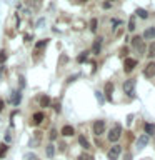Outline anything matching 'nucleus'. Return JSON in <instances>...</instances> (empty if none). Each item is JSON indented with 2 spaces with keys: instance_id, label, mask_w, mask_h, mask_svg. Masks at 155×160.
Wrapping results in <instances>:
<instances>
[{
  "instance_id": "1",
  "label": "nucleus",
  "mask_w": 155,
  "mask_h": 160,
  "mask_svg": "<svg viewBox=\"0 0 155 160\" xmlns=\"http://www.w3.org/2000/svg\"><path fill=\"white\" fill-rule=\"evenodd\" d=\"M120 135H122V125L120 123H115L112 128H110V132H108V135H107V138L110 140V142H117V140L120 138Z\"/></svg>"
},
{
  "instance_id": "2",
  "label": "nucleus",
  "mask_w": 155,
  "mask_h": 160,
  "mask_svg": "<svg viewBox=\"0 0 155 160\" xmlns=\"http://www.w3.org/2000/svg\"><path fill=\"white\" fill-rule=\"evenodd\" d=\"M123 92L128 97H135V80L133 78H128L123 82Z\"/></svg>"
},
{
  "instance_id": "3",
  "label": "nucleus",
  "mask_w": 155,
  "mask_h": 160,
  "mask_svg": "<svg viewBox=\"0 0 155 160\" xmlns=\"http://www.w3.org/2000/svg\"><path fill=\"white\" fill-rule=\"evenodd\" d=\"M120 153H122V147H120V145H113V147H110V150L107 152V157H108V160H118Z\"/></svg>"
},
{
  "instance_id": "4",
  "label": "nucleus",
  "mask_w": 155,
  "mask_h": 160,
  "mask_svg": "<svg viewBox=\"0 0 155 160\" xmlns=\"http://www.w3.org/2000/svg\"><path fill=\"white\" fill-rule=\"evenodd\" d=\"M105 132V120H95L93 122V133L100 137Z\"/></svg>"
},
{
  "instance_id": "5",
  "label": "nucleus",
  "mask_w": 155,
  "mask_h": 160,
  "mask_svg": "<svg viewBox=\"0 0 155 160\" xmlns=\"http://www.w3.org/2000/svg\"><path fill=\"white\" fill-rule=\"evenodd\" d=\"M137 63H138L137 58H125V62H123V70H125L127 73H130L135 67H137Z\"/></svg>"
},
{
  "instance_id": "6",
  "label": "nucleus",
  "mask_w": 155,
  "mask_h": 160,
  "mask_svg": "<svg viewBox=\"0 0 155 160\" xmlns=\"http://www.w3.org/2000/svg\"><path fill=\"white\" fill-rule=\"evenodd\" d=\"M143 77H147V78L155 77V62H150V63L145 65V68H143Z\"/></svg>"
},
{
  "instance_id": "7",
  "label": "nucleus",
  "mask_w": 155,
  "mask_h": 160,
  "mask_svg": "<svg viewBox=\"0 0 155 160\" xmlns=\"http://www.w3.org/2000/svg\"><path fill=\"white\" fill-rule=\"evenodd\" d=\"M10 102H12V105H15V107H17V105L22 102V92H20V90H13V92H12V97H10Z\"/></svg>"
},
{
  "instance_id": "8",
  "label": "nucleus",
  "mask_w": 155,
  "mask_h": 160,
  "mask_svg": "<svg viewBox=\"0 0 155 160\" xmlns=\"http://www.w3.org/2000/svg\"><path fill=\"white\" fill-rule=\"evenodd\" d=\"M45 120V113L43 112H37L32 115V125H40Z\"/></svg>"
},
{
  "instance_id": "9",
  "label": "nucleus",
  "mask_w": 155,
  "mask_h": 160,
  "mask_svg": "<svg viewBox=\"0 0 155 160\" xmlns=\"http://www.w3.org/2000/svg\"><path fill=\"white\" fill-rule=\"evenodd\" d=\"M148 140H150V137H148V135H142V137H138V140H137V148L138 150H142L143 147H147V145H148Z\"/></svg>"
},
{
  "instance_id": "10",
  "label": "nucleus",
  "mask_w": 155,
  "mask_h": 160,
  "mask_svg": "<svg viewBox=\"0 0 155 160\" xmlns=\"http://www.w3.org/2000/svg\"><path fill=\"white\" fill-rule=\"evenodd\" d=\"M60 133H62L63 137H72V135L75 133V128L72 127V125H63L62 130H60Z\"/></svg>"
},
{
  "instance_id": "11",
  "label": "nucleus",
  "mask_w": 155,
  "mask_h": 160,
  "mask_svg": "<svg viewBox=\"0 0 155 160\" xmlns=\"http://www.w3.org/2000/svg\"><path fill=\"white\" fill-rule=\"evenodd\" d=\"M132 45L138 52H143V43H142V37H133L132 38Z\"/></svg>"
},
{
  "instance_id": "12",
  "label": "nucleus",
  "mask_w": 155,
  "mask_h": 160,
  "mask_svg": "<svg viewBox=\"0 0 155 160\" xmlns=\"http://www.w3.org/2000/svg\"><path fill=\"white\" fill-rule=\"evenodd\" d=\"M100 48H102V38H95V42H93V45H92V52L95 53V55H98L100 53Z\"/></svg>"
},
{
  "instance_id": "13",
  "label": "nucleus",
  "mask_w": 155,
  "mask_h": 160,
  "mask_svg": "<svg viewBox=\"0 0 155 160\" xmlns=\"http://www.w3.org/2000/svg\"><path fill=\"white\" fill-rule=\"evenodd\" d=\"M143 38H145V40L155 38V27H148L147 30H145V32H143Z\"/></svg>"
},
{
  "instance_id": "14",
  "label": "nucleus",
  "mask_w": 155,
  "mask_h": 160,
  "mask_svg": "<svg viewBox=\"0 0 155 160\" xmlns=\"http://www.w3.org/2000/svg\"><path fill=\"white\" fill-rule=\"evenodd\" d=\"M112 93H113V83L107 82V83H105V95H107L108 100H112Z\"/></svg>"
},
{
  "instance_id": "15",
  "label": "nucleus",
  "mask_w": 155,
  "mask_h": 160,
  "mask_svg": "<svg viewBox=\"0 0 155 160\" xmlns=\"http://www.w3.org/2000/svg\"><path fill=\"white\" fill-rule=\"evenodd\" d=\"M143 128H145V135H148V137L155 133V123H145Z\"/></svg>"
},
{
  "instance_id": "16",
  "label": "nucleus",
  "mask_w": 155,
  "mask_h": 160,
  "mask_svg": "<svg viewBox=\"0 0 155 160\" xmlns=\"http://www.w3.org/2000/svg\"><path fill=\"white\" fill-rule=\"evenodd\" d=\"M45 153H47L48 158H52L53 155H55V145L53 143H48L47 147H45Z\"/></svg>"
},
{
  "instance_id": "17",
  "label": "nucleus",
  "mask_w": 155,
  "mask_h": 160,
  "mask_svg": "<svg viewBox=\"0 0 155 160\" xmlns=\"http://www.w3.org/2000/svg\"><path fill=\"white\" fill-rule=\"evenodd\" d=\"M50 103H52V98H50L48 95H42V98H40V107H50Z\"/></svg>"
},
{
  "instance_id": "18",
  "label": "nucleus",
  "mask_w": 155,
  "mask_h": 160,
  "mask_svg": "<svg viewBox=\"0 0 155 160\" xmlns=\"http://www.w3.org/2000/svg\"><path fill=\"white\" fill-rule=\"evenodd\" d=\"M40 138H42V133H40V132H35V137L30 138V147H37L38 142H40Z\"/></svg>"
},
{
  "instance_id": "19",
  "label": "nucleus",
  "mask_w": 155,
  "mask_h": 160,
  "mask_svg": "<svg viewBox=\"0 0 155 160\" xmlns=\"http://www.w3.org/2000/svg\"><path fill=\"white\" fill-rule=\"evenodd\" d=\"M78 143L82 145V147H83L85 150H88V148H90V143H88V140L85 138L83 135H80V137H78Z\"/></svg>"
},
{
  "instance_id": "20",
  "label": "nucleus",
  "mask_w": 155,
  "mask_h": 160,
  "mask_svg": "<svg viewBox=\"0 0 155 160\" xmlns=\"http://www.w3.org/2000/svg\"><path fill=\"white\" fill-rule=\"evenodd\" d=\"M135 13H137L140 18H147V17H148V12H147V10H145V8H140V7L135 10Z\"/></svg>"
},
{
  "instance_id": "21",
  "label": "nucleus",
  "mask_w": 155,
  "mask_h": 160,
  "mask_svg": "<svg viewBox=\"0 0 155 160\" xmlns=\"http://www.w3.org/2000/svg\"><path fill=\"white\" fill-rule=\"evenodd\" d=\"M7 152H8V145L2 143V145H0V158H3L5 155H7Z\"/></svg>"
},
{
  "instance_id": "22",
  "label": "nucleus",
  "mask_w": 155,
  "mask_h": 160,
  "mask_svg": "<svg viewBox=\"0 0 155 160\" xmlns=\"http://www.w3.org/2000/svg\"><path fill=\"white\" fill-rule=\"evenodd\" d=\"M47 43H48V40H47V38H45V40H40V42H37V43H35V48H37V50H40V48L47 47Z\"/></svg>"
},
{
  "instance_id": "23",
  "label": "nucleus",
  "mask_w": 155,
  "mask_h": 160,
  "mask_svg": "<svg viewBox=\"0 0 155 160\" xmlns=\"http://www.w3.org/2000/svg\"><path fill=\"white\" fill-rule=\"evenodd\" d=\"M148 57L150 58H153L155 57V42H152V43H150V47H148Z\"/></svg>"
},
{
  "instance_id": "24",
  "label": "nucleus",
  "mask_w": 155,
  "mask_h": 160,
  "mask_svg": "<svg viewBox=\"0 0 155 160\" xmlns=\"http://www.w3.org/2000/svg\"><path fill=\"white\" fill-rule=\"evenodd\" d=\"M87 57H88V52H82V53L77 57V62L82 63V62H85V60H87Z\"/></svg>"
},
{
  "instance_id": "25",
  "label": "nucleus",
  "mask_w": 155,
  "mask_h": 160,
  "mask_svg": "<svg viewBox=\"0 0 155 160\" xmlns=\"http://www.w3.org/2000/svg\"><path fill=\"white\" fill-rule=\"evenodd\" d=\"M23 160H37V155H35V153H25L23 155Z\"/></svg>"
},
{
  "instance_id": "26",
  "label": "nucleus",
  "mask_w": 155,
  "mask_h": 160,
  "mask_svg": "<svg viewBox=\"0 0 155 160\" xmlns=\"http://www.w3.org/2000/svg\"><path fill=\"white\" fill-rule=\"evenodd\" d=\"M78 160H93V157H92V155H88V153H80Z\"/></svg>"
},
{
  "instance_id": "27",
  "label": "nucleus",
  "mask_w": 155,
  "mask_h": 160,
  "mask_svg": "<svg viewBox=\"0 0 155 160\" xmlns=\"http://www.w3.org/2000/svg\"><path fill=\"white\" fill-rule=\"evenodd\" d=\"M95 97H97L98 103H103V102H105V98H103V93H102V92H95Z\"/></svg>"
},
{
  "instance_id": "28",
  "label": "nucleus",
  "mask_w": 155,
  "mask_h": 160,
  "mask_svg": "<svg viewBox=\"0 0 155 160\" xmlns=\"http://www.w3.org/2000/svg\"><path fill=\"white\" fill-rule=\"evenodd\" d=\"M90 30H92V32H95V30H97V18H92V20H90Z\"/></svg>"
},
{
  "instance_id": "29",
  "label": "nucleus",
  "mask_w": 155,
  "mask_h": 160,
  "mask_svg": "<svg viewBox=\"0 0 155 160\" xmlns=\"http://www.w3.org/2000/svg\"><path fill=\"white\" fill-rule=\"evenodd\" d=\"M5 60H7V52H5V50H0V63L3 65Z\"/></svg>"
},
{
  "instance_id": "30",
  "label": "nucleus",
  "mask_w": 155,
  "mask_h": 160,
  "mask_svg": "<svg viewBox=\"0 0 155 160\" xmlns=\"http://www.w3.org/2000/svg\"><path fill=\"white\" fill-rule=\"evenodd\" d=\"M128 30H130V32H133V30H135V20H133V17L128 20Z\"/></svg>"
},
{
  "instance_id": "31",
  "label": "nucleus",
  "mask_w": 155,
  "mask_h": 160,
  "mask_svg": "<svg viewBox=\"0 0 155 160\" xmlns=\"http://www.w3.org/2000/svg\"><path fill=\"white\" fill-rule=\"evenodd\" d=\"M48 137H50V140H55V138H57V130L52 128V130H50V135H48Z\"/></svg>"
},
{
  "instance_id": "32",
  "label": "nucleus",
  "mask_w": 155,
  "mask_h": 160,
  "mask_svg": "<svg viewBox=\"0 0 155 160\" xmlns=\"http://www.w3.org/2000/svg\"><path fill=\"white\" fill-rule=\"evenodd\" d=\"M120 23H122V20H117V18H113V20H112V25H113V28L117 27V25H120Z\"/></svg>"
},
{
  "instance_id": "33",
  "label": "nucleus",
  "mask_w": 155,
  "mask_h": 160,
  "mask_svg": "<svg viewBox=\"0 0 155 160\" xmlns=\"http://www.w3.org/2000/svg\"><path fill=\"white\" fill-rule=\"evenodd\" d=\"M10 140H12V135H10V133L7 132V133H5V142H7V143H8V142H10ZM5 142H3V143H5Z\"/></svg>"
},
{
  "instance_id": "34",
  "label": "nucleus",
  "mask_w": 155,
  "mask_h": 160,
  "mask_svg": "<svg viewBox=\"0 0 155 160\" xmlns=\"http://www.w3.org/2000/svg\"><path fill=\"white\" fill-rule=\"evenodd\" d=\"M18 80H20V88H23L25 87V78L23 77H18Z\"/></svg>"
},
{
  "instance_id": "35",
  "label": "nucleus",
  "mask_w": 155,
  "mask_h": 160,
  "mask_svg": "<svg viewBox=\"0 0 155 160\" xmlns=\"http://www.w3.org/2000/svg\"><path fill=\"white\" fill-rule=\"evenodd\" d=\"M53 110H55V112H58V113H60V110H62V108H60V103H55V105H53Z\"/></svg>"
},
{
  "instance_id": "36",
  "label": "nucleus",
  "mask_w": 155,
  "mask_h": 160,
  "mask_svg": "<svg viewBox=\"0 0 155 160\" xmlns=\"http://www.w3.org/2000/svg\"><path fill=\"white\" fill-rule=\"evenodd\" d=\"M102 7H103V8H110V7H112V3H110V2H103Z\"/></svg>"
},
{
  "instance_id": "37",
  "label": "nucleus",
  "mask_w": 155,
  "mask_h": 160,
  "mask_svg": "<svg viewBox=\"0 0 155 160\" xmlns=\"http://www.w3.org/2000/svg\"><path fill=\"white\" fill-rule=\"evenodd\" d=\"M32 40H33V37H32V35H25V42H32Z\"/></svg>"
},
{
  "instance_id": "38",
  "label": "nucleus",
  "mask_w": 155,
  "mask_h": 160,
  "mask_svg": "<svg viewBox=\"0 0 155 160\" xmlns=\"http://www.w3.org/2000/svg\"><path fill=\"white\" fill-rule=\"evenodd\" d=\"M77 77H78V75H72V77H68V80H67V82H68V83H70V82H73V80L77 78Z\"/></svg>"
},
{
  "instance_id": "39",
  "label": "nucleus",
  "mask_w": 155,
  "mask_h": 160,
  "mask_svg": "<svg viewBox=\"0 0 155 160\" xmlns=\"http://www.w3.org/2000/svg\"><path fill=\"white\" fill-rule=\"evenodd\" d=\"M132 120H133V115H128V117H127V123L130 125V123H132Z\"/></svg>"
},
{
  "instance_id": "40",
  "label": "nucleus",
  "mask_w": 155,
  "mask_h": 160,
  "mask_svg": "<svg viewBox=\"0 0 155 160\" xmlns=\"http://www.w3.org/2000/svg\"><path fill=\"white\" fill-rule=\"evenodd\" d=\"M2 110H3V100L0 98V112H2Z\"/></svg>"
},
{
  "instance_id": "41",
  "label": "nucleus",
  "mask_w": 155,
  "mask_h": 160,
  "mask_svg": "<svg viewBox=\"0 0 155 160\" xmlns=\"http://www.w3.org/2000/svg\"><path fill=\"white\" fill-rule=\"evenodd\" d=\"M125 160H132V155L127 153V155H125Z\"/></svg>"
}]
</instances>
